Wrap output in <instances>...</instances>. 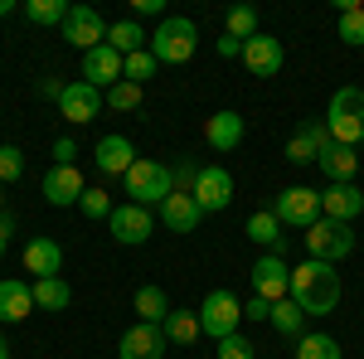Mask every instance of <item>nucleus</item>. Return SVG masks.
I'll return each instance as SVG.
<instances>
[{
  "mask_svg": "<svg viewBox=\"0 0 364 359\" xmlns=\"http://www.w3.org/2000/svg\"><path fill=\"white\" fill-rule=\"evenodd\" d=\"M195 204L204 214H224L228 204H233V175L224 166H204L195 180Z\"/></svg>",
  "mask_w": 364,
  "mask_h": 359,
  "instance_id": "13",
  "label": "nucleus"
},
{
  "mask_svg": "<svg viewBox=\"0 0 364 359\" xmlns=\"http://www.w3.org/2000/svg\"><path fill=\"white\" fill-rule=\"evenodd\" d=\"M243 326V301L233 296V291H209L204 301H199V331L209 335V340H228V335H238Z\"/></svg>",
  "mask_w": 364,
  "mask_h": 359,
  "instance_id": "4",
  "label": "nucleus"
},
{
  "mask_svg": "<svg viewBox=\"0 0 364 359\" xmlns=\"http://www.w3.org/2000/svg\"><path fill=\"white\" fill-rule=\"evenodd\" d=\"M161 223H166L170 233H195L199 223H204V209L195 204V194H170L166 204H161Z\"/></svg>",
  "mask_w": 364,
  "mask_h": 359,
  "instance_id": "22",
  "label": "nucleus"
},
{
  "mask_svg": "<svg viewBox=\"0 0 364 359\" xmlns=\"http://www.w3.org/2000/svg\"><path fill=\"white\" fill-rule=\"evenodd\" d=\"M224 34H233V39H238V44H248L252 34H257V10H252V5H233V10H228V20H224Z\"/></svg>",
  "mask_w": 364,
  "mask_h": 359,
  "instance_id": "34",
  "label": "nucleus"
},
{
  "mask_svg": "<svg viewBox=\"0 0 364 359\" xmlns=\"http://www.w3.org/2000/svg\"><path fill=\"white\" fill-rule=\"evenodd\" d=\"M25 20H34V25H63L68 20V0H25Z\"/></svg>",
  "mask_w": 364,
  "mask_h": 359,
  "instance_id": "32",
  "label": "nucleus"
},
{
  "mask_svg": "<svg viewBox=\"0 0 364 359\" xmlns=\"http://www.w3.org/2000/svg\"><path fill=\"white\" fill-rule=\"evenodd\" d=\"M0 190H5V185H0ZM0 214H5V194H0Z\"/></svg>",
  "mask_w": 364,
  "mask_h": 359,
  "instance_id": "48",
  "label": "nucleus"
},
{
  "mask_svg": "<svg viewBox=\"0 0 364 359\" xmlns=\"http://www.w3.org/2000/svg\"><path fill=\"white\" fill-rule=\"evenodd\" d=\"M306 252L336 267V262H345L355 252V228L350 223H336V219H316L306 228Z\"/></svg>",
  "mask_w": 364,
  "mask_h": 359,
  "instance_id": "6",
  "label": "nucleus"
},
{
  "mask_svg": "<svg viewBox=\"0 0 364 359\" xmlns=\"http://www.w3.org/2000/svg\"><path fill=\"white\" fill-rule=\"evenodd\" d=\"M277 335H287V340H301L306 335V311L291 301V296H282V301H272V321H267Z\"/></svg>",
  "mask_w": 364,
  "mask_h": 359,
  "instance_id": "25",
  "label": "nucleus"
},
{
  "mask_svg": "<svg viewBox=\"0 0 364 359\" xmlns=\"http://www.w3.org/2000/svg\"><path fill=\"white\" fill-rule=\"evenodd\" d=\"M170 340L161 326H146V321H136L132 331L122 335V345H117V359H166Z\"/></svg>",
  "mask_w": 364,
  "mask_h": 359,
  "instance_id": "14",
  "label": "nucleus"
},
{
  "mask_svg": "<svg viewBox=\"0 0 364 359\" xmlns=\"http://www.w3.org/2000/svg\"><path fill=\"white\" fill-rule=\"evenodd\" d=\"M243 316H248V321H272V301H262V296H248Z\"/></svg>",
  "mask_w": 364,
  "mask_h": 359,
  "instance_id": "42",
  "label": "nucleus"
},
{
  "mask_svg": "<svg viewBox=\"0 0 364 359\" xmlns=\"http://www.w3.org/2000/svg\"><path fill=\"white\" fill-rule=\"evenodd\" d=\"M170 311H175V306H170V296L161 291V286H141L136 291V316L146 321V326H166Z\"/></svg>",
  "mask_w": 364,
  "mask_h": 359,
  "instance_id": "28",
  "label": "nucleus"
},
{
  "mask_svg": "<svg viewBox=\"0 0 364 359\" xmlns=\"http://www.w3.org/2000/svg\"><path fill=\"white\" fill-rule=\"evenodd\" d=\"M0 359H10V340H5V331H0Z\"/></svg>",
  "mask_w": 364,
  "mask_h": 359,
  "instance_id": "46",
  "label": "nucleus"
},
{
  "mask_svg": "<svg viewBox=\"0 0 364 359\" xmlns=\"http://www.w3.org/2000/svg\"><path fill=\"white\" fill-rule=\"evenodd\" d=\"M68 301H73V286L63 277H39L34 282V306L39 311H68Z\"/></svg>",
  "mask_w": 364,
  "mask_h": 359,
  "instance_id": "26",
  "label": "nucleus"
},
{
  "mask_svg": "<svg viewBox=\"0 0 364 359\" xmlns=\"http://www.w3.org/2000/svg\"><path fill=\"white\" fill-rule=\"evenodd\" d=\"M107 228H112V238L122 243V248H141L151 233H156V214L146 209V204H117L112 209V219H107Z\"/></svg>",
  "mask_w": 364,
  "mask_h": 359,
  "instance_id": "7",
  "label": "nucleus"
},
{
  "mask_svg": "<svg viewBox=\"0 0 364 359\" xmlns=\"http://www.w3.org/2000/svg\"><path fill=\"white\" fill-rule=\"evenodd\" d=\"M83 83L102 87V92L122 83V54H117L112 44H97V49L83 54Z\"/></svg>",
  "mask_w": 364,
  "mask_h": 359,
  "instance_id": "18",
  "label": "nucleus"
},
{
  "mask_svg": "<svg viewBox=\"0 0 364 359\" xmlns=\"http://www.w3.org/2000/svg\"><path fill=\"white\" fill-rule=\"evenodd\" d=\"M87 194V180L78 166H49V175H44V199L54 204V209H68V204H78Z\"/></svg>",
  "mask_w": 364,
  "mask_h": 359,
  "instance_id": "17",
  "label": "nucleus"
},
{
  "mask_svg": "<svg viewBox=\"0 0 364 359\" xmlns=\"http://www.w3.org/2000/svg\"><path fill=\"white\" fill-rule=\"evenodd\" d=\"M364 214V190L350 180V185H326L321 190V219H336V223H355Z\"/></svg>",
  "mask_w": 364,
  "mask_h": 359,
  "instance_id": "16",
  "label": "nucleus"
},
{
  "mask_svg": "<svg viewBox=\"0 0 364 359\" xmlns=\"http://www.w3.org/2000/svg\"><path fill=\"white\" fill-rule=\"evenodd\" d=\"M20 175H25V151L20 146H0V185L20 180Z\"/></svg>",
  "mask_w": 364,
  "mask_h": 359,
  "instance_id": "38",
  "label": "nucleus"
},
{
  "mask_svg": "<svg viewBox=\"0 0 364 359\" xmlns=\"http://www.w3.org/2000/svg\"><path fill=\"white\" fill-rule=\"evenodd\" d=\"M238 63L248 68L252 78H277L282 63H287V54H282V39H272V34H252L248 44H243V54H238Z\"/></svg>",
  "mask_w": 364,
  "mask_h": 359,
  "instance_id": "12",
  "label": "nucleus"
},
{
  "mask_svg": "<svg viewBox=\"0 0 364 359\" xmlns=\"http://www.w3.org/2000/svg\"><path fill=\"white\" fill-rule=\"evenodd\" d=\"M156 68H161V63H156V54H151V49L122 58V78H127V83H136V87L146 83V78H156Z\"/></svg>",
  "mask_w": 364,
  "mask_h": 359,
  "instance_id": "33",
  "label": "nucleus"
},
{
  "mask_svg": "<svg viewBox=\"0 0 364 359\" xmlns=\"http://www.w3.org/2000/svg\"><path fill=\"white\" fill-rule=\"evenodd\" d=\"M272 214L282 219V228H287V223H291V228H311V223L321 219V190L291 185V190H282V194H277Z\"/></svg>",
  "mask_w": 364,
  "mask_h": 359,
  "instance_id": "10",
  "label": "nucleus"
},
{
  "mask_svg": "<svg viewBox=\"0 0 364 359\" xmlns=\"http://www.w3.org/2000/svg\"><path fill=\"white\" fill-rule=\"evenodd\" d=\"M107 107H117V112H136V107H141V87L122 78L117 87H107Z\"/></svg>",
  "mask_w": 364,
  "mask_h": 359,
  "instance_id": "37",
  "label": "nucleus"
},
{
  "mask_svg": "<svg viewBox=\"0 0 364 359\" xmlns=\"http://www.w3.org/2000/svg\"><path fill=\"white\" fill-rule=\"evenodd\" d=\"M282 233H287V228H282V219L272 214V209H262V214H252V219H248V238H252V243H262V248H277Z\"/></svg>",
  "mask_w": 364,
  "mask_h": 359,
  "instance_id": "31",
  "label": "nucleus"
},
{
  "mask_svg": "<svg viewBox=\"0 0 364 359\" xmlns=\"http://www.w3.org/2000/svg\"><path fill=\"white\" fill-rule=\"evenodd\" d=\"M219 359H257V355L243 335H228V340H219Z\"/></svg>",
  "mask_w": 364,
  "mask_h": 359,
  "instance_id": "40",
  "label": "nucleus"
},
{
  "mask_svg": "<svg viewBox=\"0 0 364 359\" xmlns=\"http://www.w3.org/2000/svg\"><path fill=\"white\" fill-rule=\"evenodd\" d=\"M136 15H166V5L161 0H136Z\"/></svg>",
  "mask_w": 364,
  "mask_h": 359,
  "instance_id": "45",
  "label": "nucleus"
},
{
  "mask_svg": "<svg viewBox=\"0 0 364 359\" xmlns=\"http://www.w3.org/2000/svg\"><path fill=\"white\" fill-rule=\"evenodd\" d=\"M326 146H331V127H326L321 117H311L306 127L287 141V161H291V166H311V161H316Z\"/></svg>",
  "mask_w": 364,
  "mask_h": 359,
  "instance_id": "20",
  "label": "nucleus"
},
{
  "mask_svg": "<svg viewBox=\"0 0 364 359\" xmlns=\"http://www.w3.org/2000/svg\"><path fill=\"white\" fill-rule=\"evenodd\" d=\"M63 39H68V44H73V49H97V44H107V20H102V15H97V10H92V5H68V20H63Z\"/></svg>",
  "mask_w": 364,
  "mask_h": 359,
  "instance_id": "8",
  "label": "nucleus"
},
{
  "mask_svg": "<svg viewBox=\"0 0 364 359\" xmlns=\"http://www.w3.org/2000/svg\"><path fill=\"white\" fill-rule=\"evenodd\" d=\"M136 161L141 156H136V146H132V136H102L92 146V166L102 170V175H127Z\"/></svg>",
  "mask_w": 364,
  "mask_h": 359,
  "instance_id": "19",
  "label": "nucleus"
},
{
  "mask_svg": "<svg viewBox=\"0 0 364 359\" xmlns=\"http://www.w3.org/2000/svg\"><path fill=\"white\" fill-rule=\"evenodd\" d=\"M296 359H340V340H331V335H301L296 340Z\"/></svg>",
  "mask_w": 364,
  "mask_h": 359,
  "instance_id": "35",
  "label": "nucleus"
},
{
  "mask_svg": "<svg viewBox=\"0 0 364 359\" xmlns=\"http://www.w3.org/2000/svg\"><path fill=\"white\" fill-rule=\"evenodd\" d=\"M161 331H166L170 345H195L199 335H204V331H199V311H170Z\"/></svg>",
  "mask_w": 364,
  "mask_h": 359,
  "instance_id": "29",
  "label": "nucleus"
},
{
  "mask_svg": "<svg viewBox=\"0 0 364 359\" xmlns=\"http://www.w3.org/2000/svg\"><path fill=\"white\" fill-rule=\"evenodd\" d=\"M78 209H83L87 219H112V199H107V190H97V185H92V190L83 194V199H78Z\"/></svg>",
  "mask_w": 364,
  "mask_h": 359,
  "instance_id": "36",
  "label": "nucleus"
},
{
  "mask_svg": "<svg viewBox=\"0 0 364 359\" xmlns=\"http://www.w3.org/2000/svg\"><path fill=\"white\" fill-rule=\"evenodd\" d=\"M34 311H39V306H34V282L5 277V282H0V326H20Z\"/></svg>",
  "mask_w": 364,
  "mask_h": 359,
  "instance_id": "15",
  "label": "nucleus"
},
{
  "mask_svg": "<svg viewBox=\"0 0 364 359\" xmlns=\"http://www.w3.org/2000/svg\"><path fill=\"white\" fill-rule=\"evenodd\" d=\"M10 10H15V5H10V0H0V15H10Z\"/></svg>",
  "mask_w": 364,
  "mask_h": 359,
  "instance_id": "47",
  "label": "nucleus"
},
{
  "mask_svg": "<svg viewBox=\"0 0 364 359\" xmlns=\"http://www.w3.org/2000/svg\"><path fill=\"white\" fill-rule=\"evenodd\" d=\"M326 127H331V141L360 151V141H364V87H355V83L336 87V97L326 107Z\"/></svg>",
  "mask_w": 364,
  "mask_h": 359,
  "instance_id": "2",
  "label": "nucleus"
},
{
  "mask_svg": "<svg viewBox=\"0 0 364 359\" xmlns=\"http://www.w3.org/2000/svg\"><path fill=\"white\" fill-rule=\"evenodd\" d=\"M127 180V194H132V204H166L170 194H175V180H170V166L161 161H136V166L122 175Z\"/></svg>",
  "mask_w": 364,
  "mask_h": 359,
  "instance_id": "5",
  "label": "nucleus"
},
{
  "mask_svg": "<svg viewBox=\"0 0 364 359\" xmlns=\"http://www.w3.org/2000/svg\"><path fill=\"white\" fill-rule=\"evenodd\" d=\"M102 102H107V92L78 78V83H63L58 112H63V122H68V127H87V122H92V117L102 112Z\"/></svg>",
  "mask_w": 364,
  "mask_h": 359,
  "instance_id": "11",
  "label": "nucleus"
},
{
  "mask_svg": "<svg viewBox=\"0 0 364 359\" xmlns=\"http://www.w3.org/2000/svg\"><path fill=\"white\" fill-rule=\"evenodd\" d=\"M248 272H252V296H262V301H282V296H291V267H287V257L262 252Z\"/></svg>",
  "mask_w": 364,
  "mask_h": 359,
  "instance_id": "9",
  "label": "nucleus"
},
{
  "mask_svg": "<svg viewBox=\"0 0 364 359\" xmlns=\"http://www.w3.org/2000/svg\"><path fill=\"white\" fill-rule=\"evenodd\" d=\"M316 166L326 170V180H331V185H350V180H355V170H360V151H355V146L331 141V146L316 156Z\"/></svg>",
  "mask_w": 364,
  "mask_h": 359,
  "instance_id": "21",
  "label": "nucleus"
},
{
  "mask_svg": "<svg viewBox=\"0 0 364 359\" xmlns=\"http://www.w3.org/2000/svg\"><path fill=\"white\" fill-rule=\"evenodd\" d=\"M336 10H340V39L360 49L364 44V5L360 0H336Z\"/></svg>",
  "mask_w": 364,
  "mask_h": 359,
  "instance_id": "30",
  "label": "nucleus"
},
{
  "mask_svg": "<svg viewBox=\"0 0 364 359\" xmlns=\"http://www.w3.org/2000/svg\"><path fill=\"white\" fill-rule=\"evenodd\" d=\"M156 63H190L199 49V25L195 20H185V15H166L156 34H151V44H146Z\"/></svg>",
  "mask_w": 364,
  "mask_h": 359,
  "instance_id": "3",
  "label": "nucleus"
},
{
  "mask_svg": "<svg viewBox=\"0 0 364 359\" xmlns=\"http://www.w3.org/2000/svg\"><path fill=\"white\" fill-rule=\"evenodd\" d=\"M63 267V248H58L54 238H29L25 243V272L39 282V277H58Z\"/></svg>",
  "mask_w": 364,
  "mask_h": 359,
  "instance_id": "24",
  "label": "nucleus"
},
{
  "mask_svg": "<svg viewBox=\"0 0 364 359\" xmlns=\"http://www.w3.org/2000/svg\"><path fill=\"white\" fill-rule=\"evenodd\" d=\"M204 141L214 146V151H238L243 146V117L238 112H214L209 122H204Z\"/></svg>",
  "mask_w": 364,
  "mask_h": 359,
  "instance_id": "23",
  "label": "nucleus"
},
{
  "mask_svg": "<svg viewBox=\"0 0 364 359\" xmlns=\"http://www.w3.org/2000/svg\"><path fill=\"white\" fill-rule=\"evenodd\" d=\"M219 54H224V58H238V54H243V44H238L233 34H224V39H219Z\"/></svg>",
  "mask_w": 364,
  "mask_h": 359,
  "instance_id": "44",
  "label": "nucleus"
},
{
  "mask_svg": "<svg viewBox=\"0 0 364 359\" xmlns=\"http://www.w3.org/2000/svg\"><path fill=\"white\" fill-rule=\"evenodd\" d=\"M199 170H204V166H195V161H180V166L170 170V180H175V194H195Z\"/></svg>",
  "mask_w": 364,
  "mask_h": 359,
  "instance_id": "39",
  "label": "nucleus"
},
{
  "mask_svg": "<svg viewBox=\"0 0 364 359\" xmlns=\"http://www.w3.org/2000/svg\"><path fill=\"white\" fill-rule=\"evenodd\" d=\"M78 161V141L73 136H58L54 141V166H73Z\"/></svg>",
  "mask_w": 364,
  "mask_h": 359,
  "instance_id": "41",
  "label": "nucleus"
},
{
  "mask_svg": "<svg viewBox=\"0 0 364 359\" xmlns=\"http://www.w3.org/2000/svg\"><path fill=\"white\" fill-rule=\"evenodd\" d=\"M10 233H15V219L0 214V257H5V248H10Z\"/></svg>",
  "mask_w": 364,
  "mask_h": 359,
  "instance_id": "43",
  "label": "nucleus"
},
{
  "mask_svg": "<svg viewBox=\"0 0 364 359\" xmlns=\"http://www.w3.org/2000/svg\"><path fill=\"white\" fill-rule=\"evenodd\" d=\"M107 44H112L117 54L127 58V54H141V49L151 44V34H146V29H141L136 20H117V25L107 29Z\"/></svg>",
  "mask_w": 364,
  "mask_h": 359,
  "instance_id": "27",
  "label": "nucleus"
},
{
  "mask_svg": "<svg viewBox=\"0 0 364 359\" xmlns=\"http://www.w3.org/2000/svg\"><path fill=\"white\" fill-rule=\"evenodd\" d=\"M291 301L311 316H331L340 306V272L331 262H321V257H306V262H296L291 267Z\"/></svg>",
  "mask_w": 364,
  "mask_h": 359,
  "instance_id": "1",
  "label": "nucleus"
}]
</instances>
